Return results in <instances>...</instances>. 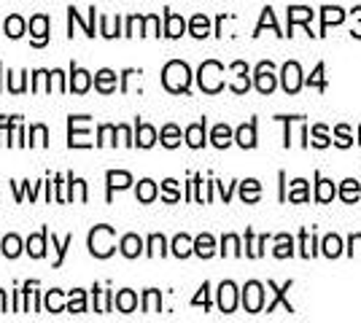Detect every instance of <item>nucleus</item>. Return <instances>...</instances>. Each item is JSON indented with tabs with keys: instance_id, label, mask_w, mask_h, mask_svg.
<instances>
[{
	"instance_id": "nucleus-36",
	"label": "nucleus",
	"mask_w": 361,
	"mask_h": 323,
	"mask_svg": "<svg viewBox=\"0 0 361 323\" xmlns=\"http://www.w3.org/2000/svg\"><path fill=\"white\" fill-rule=\"evenodd\" d=\"M137 200L140 202H154L157 200V184L149 181V178H143L140 184H137Z\"/></svg>"
},
{
	"instance_id": "nucleus-18",
	"label": "nucleus",
	"mask_w": 361,
	"mask_h": 323,
	"mask_svg": "<svg viewBox=\"0 0 361 323\" xmlns=\"http://www.w3.org/2000/svg\"><path fill=\"white\" fill-rule=\"evenodd\" d=\"M186 143L192 148H202L205 146V119L192 124V127H186Z\"/></svg>"
},
{
	"instance_id": "nucleus-21",
	"label": "nucleus",
	"mask_w": 361,
	"mask_h": 323,
	"mask_svg": "<svg viewBox=\"0 0 361 323\" xmlns=\"http://www.w3.org/2000/svg\"><path fill=\"white\" fill-rule=\"evenodd\" d=\"M173 253H176L178 259L192 256V253H195V240H192L189 234H178V237L173 240Z\"/></svg>"
},
{
	"instance_id": "nucleus-46",
	"label": "nucleus",
	"mask_w": 361,
	"mask_h": 323,
	"mask_svg": "<svg viewBox=\"0 0 361 323\" xmlns=\"http://www.w3.org/2000/svg\"><path fill=\"white\" fill-rule=\"evenodd\" d=\"M68 310H71V312H84V310H87V302H84V291H81V289L71 291V302H68Z\"/></svg>"
},
{
	"instance_id": "nucleus-9",
	"label": "nucleus",
	"mask_w": 361,
	"mask_h": 323,
	"mask_svg": "<svg viewBox=\"0 0 361 323\" xmlns=\"http://www.w3.org/2000/svg\"><path fill=\"white\" fill-rule=\"evenodd\" d=\"M81 119L84 116H71V148H87V146H92L90 143V132L87 129H78L81 127Z\"/></svg>"
},
{
	"instance_id": "nucleus-38",
	"label": "nucleus",
	"mask_w": 361,
	"mask_h": 323,
	"mask_svg": "<svg viewBox=\"0 0 361 323\" xmlns=\"http://www.w3.org/2000/svg\"><path fill=\"white\" fill-rule=\"evenodd\" d=\"M159 308H162V296L157 289H149L143 296V312H159Z\"/></svg>"
},
{
	"instance_id": "nucleus-29",
	"label": "nucleus",
	"mask_w": 361,
	"mask_h": 323,
	"mask_svg": "<svg viewBox=\"0 0 361 323\" xmlns=\"http://www.w3.org/2000/svg\"><path fill=\"white\" fill-rule=\"evenodd\" d=\"M286 200L288 202H307L310 200V194H307V181H302V178L291 181V189H288Z\"/></svg>"
},
{
	"instance_id": "nucleus-56",
	"label": "nucleus",
	"mask_w": 361,
	"mask_h": 323,
	"mask_svg": "<svg viewBox=\"0 0 361 323\" xmlns=\"http://www.w3.org/2000/svg\"><path fill=\"white\" fill-rule=\"evenodd\" d=\"M6 291H0V312H6Z\"/></svg>"
},
{
	"instance_id": "nucleus-47",
	"label": "nucleus",
	"mask_w": 361,
	"mask_h": 323,
	"mask_svg": "<svg viewBox=\"0 0 361 323\" xmlns=\"http://www.w3.org/2000/svg\"><path fill=\"white\" fill-rule=\"evenodd\" d=\"M71 243H73V234H68L62 243H57V237L51 234V246L57 248V262H54V267H60V264H62V259H65V251L71 248Z\"/></svg>"
},
{
	"instance_id": "nucleus-23",
	"label": "nucleus",
	"mask_w": 361,
	"mask_h": 323,
	"mask_svg": "<svg viewBox=\"0 0 361 323\" xmlns=\"http://www.w3.org/2000/svg\"><path fill=\"white\" fill-rule=\"evenodd\" d=\"M3 32H6L8 38H22V35H25V19L19 14H11L3 22Z\"/></svg>"
},
{
	"instance_id": "nucleus-53",
	"label": "nucleus",
	"mask_w": 361,
	"mask_h": 323,
	"mask_svg": "<svg viewBox=\"0 0 361 323\" xmlns=\"http://www.w3.org/2000/svg\"><path fill=\"white\" fill-rule=\"evenodd\" d=\"M307 84H310V87H318V89H324V65H316V70H313V76L307 78Z\"/></svg>"
},
{
	"instance_id": "nucleus-52",
	"label": "nucleus",
	"mask_w": 361,
	"mask_h": 323,
	"mask_svg": "<svg viewBox=\"0 0 361 323\" xmlns=\"http://www.w3.org/2000/svg\"><path fill=\"white\" fill-rule=\"evenodd\" d=\"M208 291H211V286L208 283H202V289H200V293H197L195 299H192V305H202V308H211V299H208Z\"/></svg>"
},
{
	"instance_id": "nucleus-6",
	"label": "nucleus",
	"mask_w": 361,
	"mask_h": 323,
	"mask_svg": "<svg viewBox=\"0 0 361 323\" xmlns=\"http://www.w3.org/2000/svg\"><path fill=\"white\" fill-rule=\"evenodd\" d=\"M281 78H283V89H286L288 94H297L302 89V68L300 62H286L283 65V70H281Z\"/></svg>"
},
{
	"instance_id": "nucleus-42",
	"label": "nucleus",
	"mask_w": 361,
	"mask_h": 323,
	"mask_svg": "<svg viewBox=\"0 0 361 323\" xmlns=\"http://www.w3.org/2000/svg\"><path fill=\"white\" fill-rule=\"evenodd\" d=\"M165 237L162 234H151L149 237V256H165Z\"/></svg>"
},
{
	"instance_id": "nucleus-28",
	"label": "nucleus",
	"mask_w": 361,
	"mask_h": 323,
	"mask_svg": "<svg viewBox=\"0 0 361 323\" xmlns=\"http://www.w3.org/2000/svg\"><path fill=\"white\" fill-rule=\"evenodd\" d=\"M189 32H192L195 38H205V35L211 32V19H208L205 14L192 16V22H189Z\"/></svg>"
},
{
	"instance_id": "nucleus-26",
	"label": "nucleus",
	"mask_w": 361,
	"mask_h": 323,
	"mask_svg": "<svg viewBox=\"0 0 361 323\" xmlns=\"http://www.w3.org/2000/svg\"><path fill=\"white\" fill-rule=\"evenodd\" d=\"M46 237H49V229H44L41 234H32L30 240H27V253H30L32 259H41L46 253Z\"/></svg>"
},
{
	"instance_id": "nucleus-51",
	"label": "nucleus",
	"mask_w": 361,
	"mask_h": 323,
	"mask_svg": "<svg viewBox=\"0 0 361 323\" xmlns=\"http://www.w3.org/2000/svg\"><path fill=\"white\" fill-rule=\"evenodd\" d=\"M116 132H119L116 127H111V124H103V127H100V140H97V146L114 143V140H111V135H116ZM114 146H116V143H114Z\"/></svg>"
},
{
	"instance_id": "nucleus-31",
	"label": "nucleus",
	"mask_w": 361,
	"mask_h": 323,
	"mask_svg": "<svg viewBox=\"0 0 361 323\" xmlns=\"http://www.w3.org/2000/svg\"><path fill=\"white\" fill-rule=\"evenodd\" d=\"M337 197V186L331 184V181H326V178H318L316 184V200L318 202H331Z\"/></svg>"
},
{
	"instance_id": "nucleus-41",
	"label": "nucleus",
	"mask_w": 361,
	"mask_h": 323,
	"mask_svg": "<svg viewBox=\"0 0 361 323\" xmlns=\"http://www.w3.org/2000/svg\"><path fill=\"white\" fill-rule=\"evenodd\" d=\"M46 310L49 312H62L65 310V305H62V291L51 289V291L46 293Z\"/></svg>"
},
{
	"instance_id": "nucleus-30",
	"label": "nucleus",
	"mask_w": 361,
	"mask_h": 323,
	"mask_svg": "<svg viewBox=\"0 0 361 323\" xmlns=\"http://www.w3.org/2000/svg\"><path fill=\"white\" fill-rule=\"evenodd\" d=\"M240 197L243 202H256L262 197V184L254 181V178H248V181H243L240 184Z\"/></svg>"
},
{
	"instance_id": "nucleus-43",
	"label": "nucleus",
	"mask_w": 361,
	"mask_h": 323,
	"mask_svg": "<svg viewBox=\"0 0 361 323\" xmlns=\"http://www.w3.org/2000/svg\"><path fill=\"white\" fill-rule=\"evenodd\" d=\"M300 240H302V256H305V259H310V256H316V237H313V234H310V232L305 229L300 234Z\"/></svg>"
},
{
	"instance_id": "nucleus-50",
	"label": "nucleus",
	"mask_w": 361,
	"mask_h": 323,
	"mask_svg": "<svg viewBox=\"0 0 361 323\" xmlns=\"http://www.w3.org/2000/svg\"><path fill=\"white\" fill-rule=\"evenodd\" d=\"M143 35H159V16H146L143 19Z\"/></svg>"
},
{
	"instance_id": "nucleus-54",
	"label": "nucleus",
	"mask_w": 361,
	"mask_h": 323,
	"mask_svg": "<svg viewBox=\"0 0 361 323\" xmlns=\"http://www.w3.org/2000/svg\"><path fill=\"white\" fill-rule=\"evenodd\" d=\"M116 129H119V135H121V140H124V146H135V140H133V135H130V129H127V127H116Z\"/></svg>"
},
{
	"instance_id": "nucleus-19",
	"label": "nucleus",
	"mask_w": 361,
	"mask_h": 323,
	"mask_svg": "<svg viewBox=\"0 0 361 323\" xmlns=\"http://www.w3.org/2000/svg\"><path fill=\"white\" fill-rule=\"evenodd\" d=\"M235 140H238V146H243V148H254L256 146V124L254 122L243 124L240 129L235 132Z\"/></svg>"
},
{
	"instance_id": "nucleus-16",
	"label": "nucleus",
	"mask_w": 361,
	"mask_h": 323,
	"mask_svg": "<svg viewBox=\"0 0 361 323\" xmlns=\"http://www.w3.org/2000/svg\"><path fill=\"white\" fill-rule=\"evenodd\" d=\"M183 32H186V22H183L178 14L167 11L165 14V35L167 38H180Z\"/></svg>"
},
{
	"instance_id": "nucleus-11",
	"label": "nucleus",
	"mask_w": 361,
	"mask_h": 323,
	"mask_svg": "<svg viewBox=\"0 0 361 323\" xmlns=\"http://www.w3.org/2000/svg\"><path fill=\"white\" fill-rule=\"evenodd\" d=\"M106 181H108V200H111L114 189H127V186L133 184V175L124 172V170H108Z\"/></svg>"
},
{
	"instance_id": "nucleus-39",
	"label": "nucleus",
	"mask_w": 361,
	"mask_h": 323,
	"mask_svg": "<svg viewBox=\"0 0 361 323\" xmlns=\"http://www.w3.org/2000/svg\"><path fill=\"white\" fill-rule=\"evenodd\" d=\"M221 253L224 256H240V240H238V234H226L224 240H221Z\"/></svg>"
},
{
	"instance_id": "nucleus-35",
	"label": "nucleus",
	"mask_w": 361,
	"mask_h": 323,
	"mask_svg": "<svg viewBox=\"0 0 361 323\" xmlns=\"http://www.w3.org/2000/svg\"><path fill=\"white\" fill-rule=\"evenodd\" d=\"M116 308H119L121 312H133V310L137 308V296H135V291L124 289V291L116 293Z\"/></svg>"
},
{
	"instance_id": "nucleus-14",
	"label": "nucleus",
	"mask_w": 361,
	"mask_h": 323,
	"mask_svg": "<svg viewBox=\"0 0 361 323\" xmlns=\"http://www.w3.org/2000/svg\"><path fill=\"white\" fill-rule=\"evenodd\" d=\"M119 248H121V253H124L127 259H135V256H140V253H143V240H140L137 234H124V237H121V243H119Z\"/></svg>"
},
{
	"instance_id": "nucleus-4",
	"label": "nucleus",
	"mask_w": 361,
	"mask_h": 323,
	"mask_svg": "<svg viewBox=\"0 0 361 323\" xmlns=\"http://www.w3.org/2000/svg\"><path fill=\"white\" fill-rule=\"evenodd\" d=\"M243 308L245 312H262L264 308V286L262 283H245V289H243Z\"/></svg>"
},
{
	"instance_id": "nucleus-48",
	"label": "nucleus",
	"mask_w": 361,
	"mask_h": 323,
	"mask_svg": "<svg viewBox=\"0 0 361 323\" xmlns=\"http://www.w3.org/2000/svg\"><path fill=\"white\" fill-rule=\"evenodd\" d=\"M162 189H165V202H178V200H180V194H178V181L167 178L165 184H162Z\"/></svg>"
},
{
	"instance_id": "nucleus-15",
	"label": "nucleus",
	"mask_w": 361,
	"mask_h": 323,
	"mask_svg": "<svg viewBox=\"0 0 361 323\" xmlns=\"http://www.w3.org/2000/svg\"><path fill=\"white\" fill-rule=\"evenodd\" d=\"M313 8H307V6H291L288 8V27L294 30V25H307L310 19H313Z\"/></svg>"
},
{
	"instance_id": "nucleus-17",
	"label": "nucleus",
	"mask_w": 361,
	"mask_h": 323,
	"mask_svg": "<svg viewBox=\"0 0 361 323\" xmlns=\"http://www.w3.org/2000/svg\"><path fill=\"white\" fill-rule=\"evenodd\" d=\"M71 87L68 89H73V92H78V94H84L87 89H90V84H92V76L87 73V70H81V68H75L73 65V70H71Z\"/></svg>"
},
{
	"instance_id": "nucleus-8",
	"label": "nucleus",
	"mask_w": 361,
	"mask_h": 323,
	"mask_svg": "<svg viewBox=\"0 0 361 323\" xmlns=\"http://www.w3.org/2000/svg\"><path fill=\"white\" fill-rule=\"evenodd\" d=\"M30 32H32V46H44L49 41V16L35 14L30 19Z\"/></svg>"
},
{
	"instance_id": "nucleus-37",
	"label": "nucleus",
	"mask_w": 361,
	"mask_h": 323,
	"mask_svg": "<svg viewBox=\"0 0 361 323\" xmlns=\"http://www.w3.org/2000/svg\"><path fill=\"white\" fill-rule=\"evenodd\" d=\"M0 251L8 256V259H16L19 253H22V240L16 237V234H8L6 240H3V246H0Z\"/></svg>"
},
{
	"instance_id": "nucleus-12",
	"label": "nucleus",
	"mask_w": 361,
	"mask_h": 323,
	"mask_svg": "<svg viewBox=\"0 0 361 323\" xmlns=\"http://www.w3.org/2000/svg\"><path fill=\"white\" fill-rule=\"evenodd\" d=\"M94 87H97V92L111 94L114 89H116V73H114V70H108V68L97 70V73H94Z\"/></svg>"
},
{
	"instance_id": "nucleus-33",
	"label": "nucleus",
	"mask_w": 361,
	"mask_h": 323,
	"mask_svg": "<svg viewBox=\"0 0 361 323\" xmlns=\"http://www.w3.org/2000/svg\"><path fill=\"white\" fill-rule=\"evenodd\" d=\"M321 248H324V256L337 259V256L343 253V240H340L337 234H326V237H324V243H321Z\"/></svg>"
},
{
	"instance_id": "nucleus-25",
	"label": "nucleus",
	"mask_w": 361,
	"mask_h": 323,
	"mask_svg": "<svg viewBox=\"0 0 361 323\" xmlns=\"http://www.w3.org/2000/svg\"><path fill=\"white\" fill-rule=\"evenodd\" d=\"M278 259H288V256H294V240H291V234H278L275 237V251H272Z\"/></svg>"
},
{
	"instance_id": "nucleus-32",
	"label": "nucleus",
	"mask_w": 361,
	"mask_h": 323,
	"mask_svg": "<svg viewBox=\"0 0 361 323\" xmlns=\"http://www.w3.org/2000/svg\"><path fill=\"white\" fill-rule=\"evenodd\" d=\"M159 140H162L165 148H176V146L180 143V129L176 127V124H165L162 132H159Z\"/></svg>"
},
{
	"instance_id": "nucleus-27",
	"label": "nucleus",
	"mask_w": 361,
	"mask_h": 323,
	"mask_svg": "<svg viewBox=\"0 0 361 323\" xmlns=\"http://www.w3.org/2000/svg\"><path fill=\"white\" fill-rule=\"evenodd\" d=\"M211 143L216 148H226V146L232 143V129H229L226 124H216L211 132Z\"/></svg>"
},
{
	"instance_id": "nucleus-13",
	"label": "nucleus",
	"mask_w": 361,
	"mask_h": 323,
	"mask_svg": "<svg viewBox=\"0 0 361 323\" xmlns=\"http://www.w3.org/2000/svg\"><path fill=\"white\" fill-rule=\"evenodd\" d=\"M135 143L140 146V148H151V146L157 143V129H154L151 124L137 122L135 124Z\"/></svg>"
},
{
	"instance_id": "nucleus-55",
	"label": "nucleus",
	"mask_w": 361,
	"mask_h": 323,
	"mask_svg": "<svg viewBox=\"0 0 361 323\" xmlns=\"http://www.w3.org/2000/svg\"><path fill=\"white\" fill-rule=\"evenodd\" d=\"M356 251L361 253V234H353V237H350V253H356Z\"/></svg>"
},
{
	"instance_id": "nucleus-24",
	"label": "nucleus",
	"mask_w": 361,
	"mask_h": 323,
	"mask_svg": "<svg viewBox=\"0 0 361 323\" xmlns=\"http://www.w3.org/2000/svg\"><path fill=\"white\" fill-rule=\"evenodd\" d=\"M195 253L202 256V259H211L213 253H216V240H213L211 234H200L195 240Z\"/></svg>"
},
{
	"instance_id": "nucleus-2",
	"label": "nucleus",
	"mask_w": 361,
	"mask_h": 323,
	"mask_svg": "<svg viewBox=\"0 0 361 323\" xmlns=\"http://www.w3.org/2000/svg\"><path fill=\"white\" fill-rule=\"evenodd\" d=\"M116 232L114 227H106V224H100V227H94L90 232V253L92 256H97V259H108L114 251H116Z\"/></svg>"
},
{
	"instance_id": "nucleus-10",
	"label": "nucleus",
	"mask_w": 361,
	"mask_h": 323,
	"mask_svg": "<svg viewBox=\"0 0 361 323\" xmlns=\"http://www.w3.org/2000/svg\"><path fill=\"white\" fill-rule=\"evenodd\" d=\"M232 73H235V81H232V92L243 94L248 87H251V78H248V65L245 62H232V68H229Z\"/></svg>"
},
{
	"instance_id": "nucleus-22",
	"label": "nucleus",
	"mask_w": 361,
	"mask_h": 323,
	"mask_svg": "<svg viewBox=\"0 0 361 323\" xmlns=\"http://www.w3.org/2000/svg\"><path fill=\"white\" fill-rule=\"evenodd\" d=\"M270 289L275 291V296H272V302L267 305V312H272V310L278 308V305H283V308H286V312H294V308H291V305L286 302V291L291 289V280H288V283L283 286V289H278L275 283H270Z\"/></svg>"
},
{
	"instance_id": "nucleus-40",
	"label": "nucleus",
	"mask_w": 361,
	"mask_h": 323,
	"mask_svg": "<svg viewBox=\"0 0 361 323\" xmlns=\"http://www.w3.org/2000/svg\"><path fill=\"white\" fill-rule=\"evenodd\" d=\"M310 135H313V140H310V143H313L316 148H326V146L331 143L329 132H326V127H324V124H316V127L310 129Z\"/></svg>"
},
{
	"instance_id": "nucleus-20",
	"label": "nucleus",
	"mask_w": 361,
	"mask_h": 323,
	"mask_svg": "<svg viewBox=\"0 0 361 323\" xmlns=\"http://www.w3.org/2000/svg\"><path fill=\"white\" fill-rule=\"evenodd\" d=\"M343 19H345V11H343V8H334V6L321 8V30H329L331 25H340Z\"/></svg>"
},
{
	"instance_id": "nucleus-5",
	"label": "nucleus",
	"mask_w": 361,
	"mask_h": 323,
	"mask_svg": "<svg viewBox=\"0 0 361 323\" xmlns=\"http://www.w3.org/2000/svg\"><path fill=\"white\" fill-rule=\"evenodd\" d=\"M254 84L256 89L262 94H270L272 89H275V68H272V62H259L254 70Z\"/></svg>"
},
{
	"instance_id": "nucleus-49",
	"label": "nucleus",
	"mask_w": 361,
	"mask_h": 323,
	"mask_svg": "<svg viewBox=\"0 0 361 323\" xmlns=\"http://www.w3.org/2000/svg\"><path fill=\"white\" fill-rule=\"evenodd\" d=\"M264 27H272V30L278 32V25H275V14H272V8H264V14H262V22H259V27H256L254 35L264 30Z\"/></svg>"
},
{
	"instance_id": "nucleus-34",
	"label": "nucleus",
	"mask_w": 361,
	"mask_h": 323,
	"mask_svg": "<svg viewBox=\"0 0 361 323\" xmlns=\"http://www.w3.org/2000/svg\"><path fill=\"white\" fill-rule=\"evenodd\" d=\"M361 194V186L359 181H353V178H348V181H343V186H340V200L343 202H356Z\"/></svg>"
},
{
	"instance_id": "nucleus-1",
	"label": "nucleus",
	"mask_w": 361,
	"mask_h": 323,
	"mask_svg": "<svg viewBox=\"0 0 361 323\" xmlns=\"http://www.w3.org/2000/svg\"><path fill=\"white\" fill-rule=\"evenodd\" d=\"M162 84H165L167 92H173V94L189 92V84H192V70H189V65L180 60L167 62L165 70H162Z\"/></svg>"
},
{
	"instance_id": "nucleus-57",
	"label": "nucleus",
	"mask_w": 361,
	"mask_h": 323,
	"mask_svg": "<svg viewBox=\"0 0 361 323\" xmlns=\"http://www.w3.org/2000/svg\"><path fill=\"white\" fill-rule=\"evenodd\" d=\"M359 138H361V127H359Z\"/></svg>"
},
{
	"instance_id": "nucleus-44",
	"label": "nucleus",
	"mask_w": 361,
	"mask_h": 323,
	"mask_svg": "<svg viewBox=\"0 0 361 323\" xmlns=\"http://www.w3.org/2000/svg\"><path fill=\"white\" fill-rule=\"evenodd\" d=\"M334 143H337L340 148H350V143H353V138H350V129H348L345 124H340V127L334 129Z\"/></svg>"
},
{
	"instance_id": "nucleus-7",
	"label": "nucleus",
	"mask_w": 361,
	"mask_h": 323,
	"mask_svg": "<svg viewBox=\"0 0 361 323\" xmlns=\"http://www.w3.org/2000/svg\"><path fill=\"white\" fill-rule=\"evenodd\" d=\"M219 308H221V312H235V308H238V289L232 280L219 286Z\"/></svg>"
},
{
	"instance_id": "nucleus-3",
	"label": "nucleus",
	"mask_w": 361,
	"mask_h": 323,
	"mask_svg": "<svg viewBox=\"0 0 361 323\" xmlns=\"http://www.w3.org/2000/svg\"><path fill=\"white\" fill-rule=\"evenodd\" d=\"M197 81H200V89L208 94H216L224 89V65L216 60L202 62L200 73H197Z\"/></svg>"
},
{
	"instance_id": "nucleus-45",
	"label": "nucleus",
	"mask_w": 361,
	"mask_h": 323,
	"mask_svg": "<svg viewBox=\"0 0 361 323\" xmlns=\"http://www.w3.org/2000/svg\"><path fill=\"white\" fill-rule=\"evenodd\" d=\"M49 143V132L44 124H35L30 129V146H46Z\"/></svg>"
}]
</instances>
